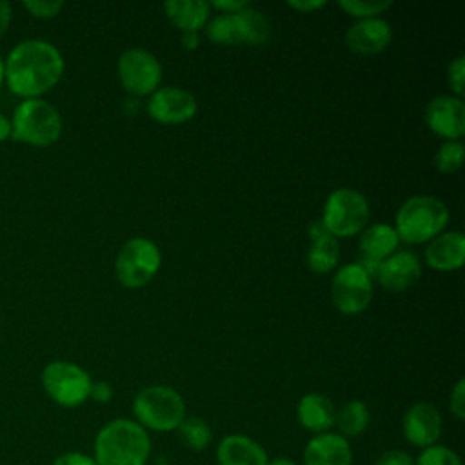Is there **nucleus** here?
I'll return each mask as SVG.
<instances>
[{
    "label": "nucleus",
    "mask_w": 465,
    "mask_h": 465,
    "mask_svg": "<svg viewBox=\"0 0 465 465\" xmlns=\"http://www.w3.org/2000/svg\"><path fill=\"white\" fill-rule=\"evenodd\" d=\"M64 73L62 53L47 40L29 38L18 42L4 60L7 87L24 98H40Z\"/></svg>",
    "instance_id": "obj_1"
},
{
    "label": "nucleus",
    "mask_w": 465,
    "mask_h": 465,
    "mask_svg": "<svg viewBox=\"0 0 465 465\" xmlns=\"http://www.w3.org/2000/svg\"><path fill=\"white\" fill-rule=\"evenodd\" d=\"M93 450L98 465H145L151 456V436L134 420L116 418L96 432Z\"/></svg>",
    "instance_id": "obj_2"
},
{
    "label": "nucleus",
    "mask_w": 465,
    "mask_h": 465,
    "mask_svg": "<svg viewBox=\"0 0 465 465\" xmlns=\"http://www.w3.org/2000/svg\"><path fill=\"white\" fill-rule=\"evenodd\" d=\"M449 223L447 205L427 194L407 198L396 213L398 238L407 243H423L438 236Z\"/></svg>",
    "instance_id": "obj_3"
},
{
    "label": "nucleus",
    "mask_w": 465,
    "mask_h": 465,
    "mask_svg": "<svg viewBox=\"0 0 465 465\" xmlns=\"http://www.w3.org/2000/svg\"><path fill=\"white\" fill-rule=\"evenodd\" d=\"M133 414L134 421L147 432H171L185 418V401L173 387L149 385L136 392Z\"/></svg>",
    "instance_id": "obj_4"
},
{
    "label": "nucleus",
    "mask_w": 465,
    "mask_h": 465,
    "mask_svg": "<svg viewBox=\"0 0 465 465\" xmlns=\"http://www.w3.org/2000/svg\"><path fill=\"white\" fill-rule=\"evenodd\" d=\"M9 122L11 138L38 147L54 143L62 133L60 113L44 98H24Z\"/></svg>",
    "instance_id": "obj_5"
},
{
    "label": "nucleus",
    "mask_w": 465,
    "mask_h": 465,
    "mask_svg": "<svg viewBox=\"0 0 465 465\" xmlns=\"http://www.w3.org/2000/svg\"><path fill=\"white\" fill-rule=\"evenodd\" d=\"M369 220V203L361 193L351 187L334 189L323 207L322 222L331 236H352Z\"/></svg>",
    "instance_id": "obj_6"
},
{
    "label": "nucleus",
    "mask_w": 465,
    "mask_h": 465,
    "mask_svg": "<svg viewBox=\"0 0 465 465\" xmlns=\"http://www.w3.org/2000/svg\"><path fill=\"white\" fill-rule=\"evenodd\" d=\"M91 376L76 363L51 361L42 371V385L47 396L62 407H78L89 398Z\"/></svg>",
    "instance_id": "obj_7"
},
{
    "label": "nucleus",
    "mask_w": 465,
    "mask_h": 465,
    "mask_svg": "<svg viewBox=\"0 0 465 465\" xmlns=\"http://www.w3.org/2000/svg\"><path fill=\"white\" fill-rule=\"evenodd\" d=\"M160 249L151 240L142 236L131 238L124 243L116 256V278L122 285L129 289H138L151 282V278L160 269Z\"/></svg>",
    "instance_id": "obj_8"
},
{
    "label": "nucleus",
    "mask_w": 465,
    "mask_h": 465,
    "mask_svg": "<svg viewBox=\"0 0 465 465\" xmlns=\"http://www.w3.org/2000/svg\"><path fill=\"white\" fill-rule=\"evenodd\" d=\"M331 298L343 314H358L372 298V278L360 263L340 267L331 280Z\"/></svg>",
    "instance_id": "obj_9"
},
{
    "label": "nucleus",
    "mask_w": 465,
    "mask_h": 465,
    "mask_svg": "<svg viewBox=\"0 0 465 465\" xmlns=\"http://www.w3.org/2000/svg\"><path fill=\"white\" fill-rule=\"evenodd\" d=\"M118 76L122 85L136 96L154 93L162 78L158 58L145 49H127L118 58Z\"/></svg>",
    "instance_id": "obj_10"
},
{
    "label": "nucleus",
    "mask_w": 465,
    "mask_h": 465,
    "mask_svg": "<svg viewBox=\"0 0 465 465\" xmlns=\"http://www.w3.org/2000/svg\"><path fill=\"white\" fill-rule=\"evenodd\" d=\"M196 98L182 87H160L151 93L147 111L160 124H182L196 114Z\"/></svg>",
    "instance_id": "obj_11"
},
{
    "label": "nucleus",
    "mask_w": 465,
    "mask_h": 465,
    "mask_svg": "<svg viewBox=\"0 0 465 465\" xmlns=\"http://www.w3.org/2000/svg\"><path fill=\"white\" fill-rule=\"evenodd\" d=\"M403 438L420 449L430 447L438 443L441 430H443V420L440 411L429 403V401H418L407 409L401 421Z\"/></svg>",
    "instance_id": "obj_12"
},
{
    "label": "nucleus",
    "mask_w": 465,
    "mask_h": 465,
    "mask_svg": "<svg viewBox=\"0 0 465 465\" xmlns=\"http://www.w3.org/2000/svg\"><path fill=\"white\" fill-rule=\"evenodd\" d=\"M425 120L432 133L458 140L465 133V105L460 96L440 94L425 107Z\"/></svg>",
    "instance_id": "obj_13"
},
{
    "label": "nucleus",
    "mask_w": 465,
    "mask_h": 465,
    "mask_svg": "<svg viewBox=\"0 0 465 465\" xmlns=\"http://www.w3.org/2000/svg\"><path fill=\"white\" fill-rule=\"evenodd\" d=\"M400 243L398 232L389 223H374L367 227L360 238V256L361 267L372 276L378 265L389 258Z\"/></svg>",
    "instance_id": "obj_14"
},
{
    "label": "nucleus",
    "mask_w": 465,
    "mask_h": 465,
    "mask_svg": "<svg viewBox=\"0 0 465 465\" xmlns=\"http://www.w3.org/2000/svg\"><path fill=\"white\" fill-rule=\"evenodd\" d=\"M374 276L378 278L381 287L392 292H401L418 282V278L421 276V265L414 252L400 251L385 258L378 265Z\"/></svg>",
    "instance_id": "obj_15"
},
{
    "label": "nucleus",
    "mask_w": 465,
    "mask_h": 465,
    "mask_svg": "<svg viewBox=\"0 0 465 465\" xmlns=\"http://www.w3.org/2000/svg\"><path fill=\"white\" fill-rule=\"evenodd\" d=\"M352 460L349 440L332 430L314 434L303 449V465H352Z\"/></svg>",
    "instance_id": "obj_16"
},
{
    "label": "nucleus",
    "mask_w": 465,
    "mask_h": 465,
    "mask_svg": "<svg viewBox=\"0 0 465 465\" xmlns=\"http://www.w3.org/2000/svg\"><path fill=\"white\" fill-rule=\"evenodd\" d=\"M392 38L391 25L378 16L361 18L352 24L345 35L347 45L360 54H376L383 51Z\"/></svg>",
    "instance_id": "obj_17"
},
{
    "label": "nucleus",
    "mask_w": 465,
    "mask_h": 465,
    "mask_svg": "<svg viewBox=\"0 0 465 465\" xmlns=\"http://www.w3.org/2000/svg\"><path fill=\"white\" fill-rule=\"evenodd\" d=\"M267 450L245 434H227L218 441V465H267Z\"/></svg>",
    "instance_id": "obj_18"
},
{
    "label": "nucleus",
    "mask_w": 465,
    "mask_h": 465,
    "mask_svg": "<svg viewBox=\"0 0 465 465\" xmlns=\"http://www.w3.org/2000/svg\"><path fill=\"white\" fill-rule=\"evenodd\" d=\"M465 238L460 231H447L434 236L425 247V262L436 271H454L463 265Z\"/></svg>",
    "instance_id": "obj_19"
},
{
    "label": "nucleus",
    "mask_w": 465,
    "mask_h": 465,
    "mask_svg": "<svg viewBox=\"0 0 465 465\" xmlns=\"http://www.w3.org/2000/svg\"><path fill=\"white\" fill-rule=\"evenodd\" d=\"M334 403L331 398L320 392H309L302 396L296 407L300 425L312 434L329 432L334 427Z\"/></svg>",
    "instance_id": "obj_20"
},
{
    "label": "nucleus",
    "mask_w": 465,
    "mask_h": 465,
    "mask_svg": "<svg viewBox=\"0 0 465 465\" xmlns=\"http://www.w3.org/2000/svg\"><path fill=\"white\" fill-rule=\"evenodd\" d=\"M169 20L183 33H198L209 18V2L203 0H169L163 4Z\"/></svg>",
    "instance_id": "obj_21"
},
{
    "label": "nucleus",
    "mask_w": 465,
    "mask_h": 465,
    "mask_svg": "<svg viewBox=\"0 0 465 465\" xmlns=\"http://www.w3.org/2000/svg\"><path fill=\"white\" fill-rule=\"evenodd\" d=\"M371 421L369 407L360 400H349L340 409H336L334 414V425L338 429V434L345 440L360 436Z\"/></svg>",
    "instance_id": "obj_22"
},
{
    "label": "nucleus",
    "mask_w": 465,
    "mask_h": 465,
    "mask_svg": "<svg viewBox=\"0 0 465 465\" xmlns=\"http://www.w3.org/2000/svg\"><path fill=\"white\" fill-rule=\"evenodd\" d=\"M242 42H247L251 45H263L271 36V24L263 13L258 9H252L251 5L240 9L234 13Z\"/></svg>",
    "instance_id": "obj_23"
},
{
    "label": "nucleus",
    "mask_w": 465,
    "mask_h": 465,
    "mask_svg": "<svg viewBox=\"0 0 465 465\" xmlns=\"http://www.w3.org/2000/svg\"><path fill=\"white\" fill-rule=\"evenodd\" d=\"M338 260H340V245L334 236L325 234L312 240L307 251V265L311 267V271L318 274H325L336 267Z\"/></svg>",
    "instance_id": "obj_24"
},
{
    "label": "nucleus",
    "mask_w": 465,
    "mask_h": 465,
    "mask_svg": "<svg viewBox=\"0 0 465 465\" xmlns=\"http://www.w3.org/2000/svg\"><path fill=\"white\" fill-rule=\"evenodd\" d=\"M176 434L182 445L191 450H203L213 440V430L209 423L198 416H185L176 427Z\"/></svg>",
    "instance_id": "obj_25"
},
{
    "label": "nucleus",
    "mask_w": 465,
    "mask_h": 465,
    "mask_svg": "<svg viewBox=\"0 0 465 465\" xmlns=\"http://www.w3.org/2000/svg\"><path fill=\"white\" fill-rule=\"evenodd\" d=\"M207 36L214 44H222V45L240 44L242 35H240V27L234 13H222L214 16L207 25Z\"/></svg>",
    "instance_id": "obj_26"
},
{
    "label": "nucleus",
    "mask_w": 465,
    "mask_h": 465,
    "mask_svg": "<svg viewBox=\"0 0 465 465\" xmlns=\"http://www.w3.org/2000/svg\"><path fill=\"white\" fill-rule=\"evenodd\" d=\"M414 465H463V461L456 450L434 443L421 449V452L414 458Z\"/></svg>",
    "instance_id": "obj_27"
},
{
    "label": "nucleus",
    "mask_w": 465,
    "mask_h": 465,
    "mask_svg": "<svg viewBox=\"0 0 465 465\" xmlns=\"http://www.w3.org/2000/svg\"><path fill=\"white\" fill-rule=\"evenodd\" d=\"M463 162V143L458 140H449L441 143L434 154V165L441 173H454Z\"/></svg>",
    "instance_id": "obj_28"
},
{
    "label": "nucleus",
    "mask_w": 465,
    "mask_h": 465,
    "mask_svg": "<svg viewBox=\"0 0 465 465\" xmlns=\"http://www.w3.org/2000/svg\"><path fill=\"white\" fill-rule=\"evenodd\" d=\"M391 0H340V7L352 16L372 18L391 7Z\"/></svg>",
    "instance_id": "obj_29"
},
{
    "label": "nucleus",
    "mask_w": 465,
    "mask_h": 465,
    "mask_svg": "<svg viewBox=\"0 0 465 465\" xmlns=\"http://www.w3.org/2000/svg\"><path fill=\"white\" fill-rule=\"evenodd\" d=\"M25 9L38 18H51L64 7L62 0H25Z\"/></svg>",
    "instance_id": "obj_30"
},
{
    "label": "nucleus",
    "mask_w": 465,
    "mask_h": 465,
    "mask_svg": "<svg viewBox=\"0 0 465 465\" xmlns=\"http://www.w3.org/2000/svg\"><path fill=\"white\" fill-rule=\"evenodd\" d=\"M449 409L456 420H465V380L460 378L450 391Z\"/></svg>",
    "instance_id": "obj_31"
},
{
    "label": "nucleus",
    "mask_w": 465,
    "mask_h": 465,
    "mask_svg": "<svg viewBox=\"0 0 465 465\" xmlns=\"http://www.w3.org/2000/svg\"><path fill=\"white\" fill-rule=\"evenodd\" d=\"M449 84L456 94H463V80H465V58L456 56L447 69Z\"/></svg>",
    "instance_id": "obj_32"
},
{
    "label": "nucleus",
    "mask_w": 465,
    "mask_h": 465,
    "mask_svg": "<svg viewBox=\"0 0 465 465\" xmlns=\"http://www.w3.org/2000/svg\"><path fill=\"white\" fill-rule=\"evenodd\" d=\"M374 465H414V456L403 449H389L374 460Z\"/></svg>",
    "instance_id": "obj_33"
},
{
    "label": "nucleus",
    "mask_w": 465,
    "mask_h": 465,
    "mask_svg": "<svg viewBox=\"0 0 465 465\" xmlns=\"http://www.w3.org/2000/svg\"><path fill=\"white\" fill-rule=\"evenodd\" d=\"M53 465H98L96 460L91 454L78 452V450H69L54 458Z\"/></svg>",
    "instance_id": "obj_34"
},
{
    "label": "nucleus",
    "mask_w": 465,
    "mask_h": 465,
    "mask_svg": "<svg viewBox=\"0 0 465 465\" xmlns=\"http://www.w3.org/2000/svg\"><path fill=\"white\" fill-rule=\"evenodd\" d=\"M89 398L98 403H107L113 398V387L107 381H93Z\"/></svg>",
    "instance_id": "obj_35"
},
{
    "label": "nucleus",
    "mask_w": 465,
    "mask_h": 465,
    "mask_svg": "<svg viewBox=\"0 0 465 465\" xmlns=\"http://www.w3.org/2000/svg\"><path fill=\"white\" fill-rule=\"evenodd\" d=\"M209 5L220 9L222 13H238L240 9L247 7L249 2H245V0H213Z\"/></svg>",
    "instance_id": "obj_36"
},
{
    "label": "nucleus",
    "mask_w": 465,
    "mask_h": 465,
    "mask_svg": "<svg viewBox=\"0 0 465 465\" xmlns=\"http://www.w3.org/2000/svg\"><path fill=\"white\" fill-rule=\"evenodd\" d=\"M291 7L294 9H300V11H314V9H320L325 5V0H289L287 2Z\"/></svg>",
    "instance_id": "obj_37"
},
{
    "label": "nucleus",
    "mask_w": 465,
    "mask_h": 465,
    "mask_svg": "<svg viewBox=\"0 0 465 465\" xmlns=\"http://www.w3.org/2000/svg\"><path fill=\"white\" fill-rule=\"evenodd\" d=\"M11 24V4L5 0H0V36L7 31Z\"/></svg>",
    "instance_id": "obj_38"
},
{
    "label": "nucleus",
    "mask_w": 465,
    "mask_h": 465,
    "mask_svg": "<svg viewBox=\"0 0 465 465\" xmlns=\"http://www.w3.org/2000/svg\"><path fill=\"white\" fill-rule=\"evenodd\" d=\"M311 240H316V238H320V236H325V234H329V231L325 229V225H323V222L322 220H318V222H314L312 225H311Z\"/></svg>",
    "instance_id": "obj_39"
},
{
    "label": "nucleus",
    "mask_w": 465,
    "mask_h": 465,
    "mask_svg": "<svg viewBox=\"0 0 465 465\" xmlns=\"http://www.w3.org/2000/svg\"><path fill=\"white\" fill-rule=\"evenodd\" d=\"M7 136H11V122L4 113H0V142H4Z\"/></svg>",
    "instance_id": "obj_40"
},
{
    "label": "nucleus",
    "mask_w": 465,
    "mask_h": 465,
    "mask_svg": "<svg viewBox=\"0 0 465 465\" xmlns=\"http://www.w3.org/2000/svg\"><path fill=\"white\" fill-rule=\"evenodd\" d=\"M182 42L187 49H194L198 45V33H183Z\"/></svg>",
    "instance_id": "obj_41"
},
{
    "label": "nucleus",
    "mask_w": 465,
    "mask_h": 465,
    "mask_svg": "<svg viewBox=\"0 0 465 465\" xmlns=\"http://www.w3.org/2000/svg\"><path fill=\"white\" fill-rule=\"evenodd\" d=\"M267 465H298L296 461L285 458V456H280V458H274V460H269Z\"/></svg>",
    "instance_id": "obj_42"
},
{
    "label": "nucleus",
    "mask_w": 465,
    "mask_h": 465,
    "mask_svg": "<svg viewBox=\"0 0 465 465\" xmlns=\"http://www.w3.org/2000/svg\"><path fill=\"white\" fill-rule=\"evenodd\" d=\"M2 82H4V58L0 54V85H2Z\"/></svg>",
    "instance_id": "obj_43"
}]
</instances>
